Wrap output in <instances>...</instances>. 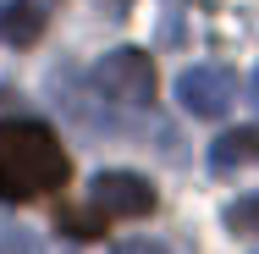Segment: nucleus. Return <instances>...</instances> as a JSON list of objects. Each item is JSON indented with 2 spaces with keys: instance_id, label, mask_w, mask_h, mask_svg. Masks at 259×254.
I'll return each mask as SVG.
<instances>
[{
  "instance_id": "nucleus-10",
  "label": "nucleus",
  "mask_w": 259,
  "mask_h": 254,
  "mask_svg": "<svg viewBox=\"0 0 259 254\" xmlns=\"http://www.w3.org/2000/svg\"><path fill=\"white\" fill-rule=\"evenodd\" d=\"M248 100H254V111H259V72L248 78Z\"/></svg>"
},
{
  "instance_id": "nucleus-4",
  "label": "nucleus",
  "mask_w": 259,
  "mask_h": 254,
  "mask_svg": "<svg viewBox=\"0 0 259 254\" xmlns=\"http://www.w3.org/2000/svg\"><path fill=\"white\" fill-rule=\"evenodd\" d=\"M89 204L100 210L105 221L110 215H149L155 210V188L138 171H100L94 188H89Z\"/></svg>"
},
{
  "instance_id": "nucleus-1",
  "label": "nucleus",
  "mask_w": 259,
  "mask_h": 254,
  "mask_svg": "<svg viewBox=\"0 0 259 254\" xmlns=\"http://www.w3.org/2000/svg\"><path fill=\"white\" fill-rule=\"evenodd\" d=\"M66 177H72V160L45 122H28V116L0 122V199L6 204L55 194L66 188Z\"/></svg>"
},
{
  "instance_id": "nucleus-2",
  "label": "nucleus",
  "mask_w": 259,
  "mask_h": 254,
  "mask_svg": "<svg viewBox=\"0 0 259 254\" xmlns=\"http://www.w3.org/2000/svg\"><path fill=\"white\" fill-rule=\"evenodd\" d=\"M94 89L116 105H149L155 100V61L144 50H110L94 61Z\"/></svg>"
},
{
  "instance_id": "nucleus-9",
  "label": "nucleus",
  "mask_w": 259,
  "mask_h": 254,
  "mask_svg": "<svg viewBox=\"0 0 259 254\" xmlns=\"http://www.w3.org/2000/svg\"><path fill=\"white\" fill-rule=\"evenodd\" d=\"M121 254H171V249H160V243H127Z\"/></svg>"
},
{
  "instance_id": "nucleus-6",
  "label": "nucleus",
  "mask_w": 259,
  "mask_h": 254,
  "mask_svg": "<svg viewBox=\"0 0 259 254\" xmlns=\"http://www.w3.org/2000/svg\"><path fill=\"white\" fill-rule=\"evenodd\" d=\"M237 166H259V127H226L209 144V171H237Z\"/></svg>"
},
{
  "instance_id": "nucleus-3",
  "label": "nucleus",
  "mask_w": 259,
  "mask_h": 254,
  "mask_svg": "<svg viewBox=\"0 0 259 254\" xmlns=\"http://www.w3.org/2000/svg\"><path fill=\"white\" fill-rule=\"evenodd\" d=\"M177 100L204 122H221L237 105V78H232V66H188L177 78Z\"/></svg>"
},
{
  "instance_id": "nucleus-5",
  "label": "nucleus",
  "mask_w": 259,
  "mask_h": 254,
  "mask_svg": "<svg viewBox=\"0 0 259 254\" xmlns=\"http://www.w3.org/2000/svg\"><path fill=\"white\" fill-rule=\"evenodd\" d=\"M50 11H55V0H11V6L0 11V39H6V45H17V50L39 45V33H45Z\"/></svg>"
},
{
  "instance_id": "nucleus-8",
  "label": "nucleus",
  "mask_w": 259,
  "mask_h": 254,
  "mask_svg": "<svg viewBox=\"0 0 259 254\" xmlns=\"http://www.w3.org/2000/svg\"><path fill=\"white\" fill-rule=\"evenodd\" d=\"M226 221H232L237 232H254V227H259V194H254V199H237V204H232V215H226Z\"/></svg>"
},
{
  "instance_id": "nucleus-7",
  "label": "nucleus",
  "mask_w": 259,
  "mask_h": 254,
  "mask_svg": "<svg viewBox=\"0 0 259 254\" xmlns=\"http://www.w3.org/2000/svg\"><path fill=\"white\" fill-rule=\"evenodd\" d=\"M61 232H72V238H100L105 215L94 204H89V210H83V204H66V210H61Z\"/></svg>"
}]
</instances>
